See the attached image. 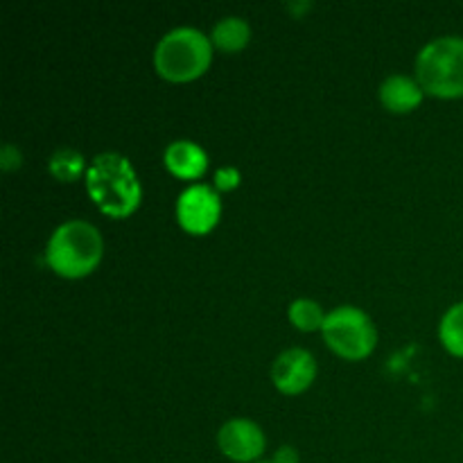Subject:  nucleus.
Listing matches in <instances>:
<instances>
[{"label":"nucleus","mask_w":463,"mask_h":463,"mask_svg":"<svg viewBox=\"0 0 463 463\" xmlns=\"http://www.w3.org/2000/svg\"><path fill=\"white\" fill-rule=\"evenodd\" d=\"M84 156H81L77 149H71V147H63V149H57V152L50 156L48 161V170L50 175L54 176V179L59 181H75L77 176L84 172Z\"/></svg>","instance_id":"obj_13"},{"label":"nucleus","mask_w":463,"mask_h":463,"mask_svg":"<svg viewBox=\"0 0 463 463\" xmlns=\"http://www.w3.org/2000/svg\"><path fill=\"white\" fill-rule=\"evenodd\" d=\"M439 337H441V344L448 353L463 357V301L455 303L443 315L441 326H439Z\"/></svg>","instance_id":"obj_12"},{"label":"nucleus","mask_w":463,"mask_h":463,"mask_svg":"<svg viewBox=\"0 0 463 463\" xmlns=\"http://www.w3.org/2000/svg\"><path fill=\"white\" fill-rule=\"evenodd\" d=\"M416 81L434 98L463 95V36H439L416 57Z\"/></svg>","instance_id":"obj_4"},{"label":"nucleus","mask_w":463,"mask_h":463,"mask_svg":"<svg viewBox=\"0 0 463 463\" xmlns=\"http://www.w3.org/2000/svg\"><path fill=\"white\" fill-rule=\"evenodd\" d=\"M317 375V362L312 353L303 351V348H288L276 357L274 366H271V380H274L276 389L288 396H297V393L306 392Z\"/></svg>","instance_id":"obj_8"},{"label":"nucleus","mask_w":463,"mask_h":463,"mask_svg":"<svg viewBox=\"0 0 463 463\" xmlns=\"http://www.w3.org/2000/svg\"><path fill=\"white\" fill-rule=\"evenodd\" d=\"M423 89L407 75H389L380 86V102L392 113H410L423 99Z\"/></svg>","instance_id":"obj_10"},{"label":"nucleus","mask_w":463,"mask_h":463,"mask_svg":"<svg viewBox=\"0 0 463 463\" xmlns=\"http://www.w3.org/2000/svg\"><path fill=\"white\" fill-rule=\"evenodd\" d=\"M240 184V172L235 167H222L215 175L217 190H233Z\"/></svg>","instance_id":"obj_16"},{"label":"nucleus","mask_w":463,"mask_h":463,"mask_svg":"<svg viewBox=\"0 0 463 463\" xmlns=\"http://www.w3.org/2000/svg\"><path fill=\"white\" fill-rule=\"evenodd\" d=\"M102 258V235L84 220H71L54 229L45 247V260L63 279H81L98 267Z\"/></svg>","instance_id":"obj_2"},{"label":"nucleus","mask_w":463,"mask_h":463,"mask_svg":"<svg viewBox=\"0 0 463 463\" xmlns=\"http://www.w3.org/2000/svg\"><path fill=\"white\" fill-rule=\"evenodd\" d=\"M256 463H271V461H256Z\"/></svg>","instance_id":"obj_18"},{"label":"nucleus","mask_w":463,"mask_h":463,"mask_svg":"<svg viewBox=\"0 0 463 463\" xmlns=\"http://www.w3.org/2000/svg\"><path fill=\"white\" fill-rule=\"evenodd\" d=\"M271 463H298V452L292 446H280Z\"/></svg>","instance_id":"obj_17"},{"label":"nucleus","mask_w":463,"mask_h":463,"mask_svg":"<svg viewBox=\"0 0 463 463\" xmlns=\"http://www.w3.org/2000/svg\"><path fill=\"white\" fill-rule=\"evenodd\" d=\"M165 167L179 179H199L208 167V156L193 140H175L163 154Z\"/></svg>","instance_id":"obj_9"},{"label":"nucleus","mask_w":463,"mask_h":463,"mask_svg":"<svg viewBox=\"0 0 463 463\" xmlns=\"http://www.w3.org/2000/svg\"><path fill=\"white\" fill-rule=\"evenodd\" d=\"M288 315L289 321H292L298 330H303V333H312V330L324 328L326 315L324 310H321L319 303L312 301V298H297V301L289 306Z\"/></svg>","instance_id":"obj_14"},{"label":"nucleus","mask_w":463,"mask_h":463,"mask_svg":"<svg viewBox=\"0 0 463 463\" xmlns=\"http://www.w3.org/2000/svg\"><path fill=\"white\" fill-rule=\"evenodd\" d=\"M86 190L99 211L109 217H127L140 203V181L129 158L118 152H104L86 170Z\"/></svg>","instance_id":"obj_1"},{"label":"nucleus","mask_w":463,"mask_h":463,"mask_svg":"<svg viewBox=\"0 0 463 463\" xmlns=\"http://www.w3.org/2000/svg\"><path fill=\"white\" fill-rule=\"evenodd\" d=\"M251 39V27L240 16H224L215 23L211 34V43L224 52H235L242 50Z\"/></svg>","instance_id":"obj_11"},{"label":"nucleus","mask_w":463,"mask_h":463,"mask_svg":"<svg viewBox=\"0 0 463 463\" xmlns=\"http://www.w3.org/2000/svg\"><path fill=\"white\" fill-rule=\"evenodd\" d=\"M21 161H23L21 152H18L12 143L5 145L3 152H0V167H3L5 172H12L16 170V167H21Z\"/></svg>","instance_id":"obj_15"},{"label":"nucleus","mask_w":463,"mask_h":463,"mask_svg":"<svg viewBox=\"0 0 463 463\" xmlns=\"http://www.w3.org/2000/svg\"><path fill=\"white\" fill-rule=\"evenodd\" d=\"M217 446L229 459L238 463H256L265 452V434L253 420L231 419L217 434Z\"/></svg>","instance_id":"obj_7"},{"label":"nucleus","mask_w":463,"mask_h":463,"mask_svg":"<svg viewBox=\"0 0 463 463\" xmlns=\"http://www.w3.org/2000/svg\"><path fill=\"white\" fill-rule=\"evenodd\" d=\"M213 43L197 27H175L154 50L158 75L170 81H190L203 75L211 66Z\"/></svg>","instance_id":"obj_3"},{"label":"nucleus","mask_w":463,"mask_h":463,"mask_svg":"<svg viewBox=\"0 0 463 463\" xmlns=\"http://www.w3.org/2000/svg\"><path fill=\"white\" fill-rule=\"evenodd\" d=\"M321 333L326 344L344 360H364L373 353L378 342L373 321L355 306H339L328 312Z\"/></svg>","instance_id":"obj_5"},{"label":"nucleus","mask_w":463,"mask_h":463,"mask_svg":"<svg viewBox=\"0 0 463 463\" xmlns=\"http://www.w3.org/2000/svg\"><path fill=\"white\" fill-rule=\"evenodd\" d=\"M222 202L215 188L194 184L185 188L176 199V220L188 233L203 235L220 222Z\"/></svg>","instance_id":"obj_6"}]
</instances>
